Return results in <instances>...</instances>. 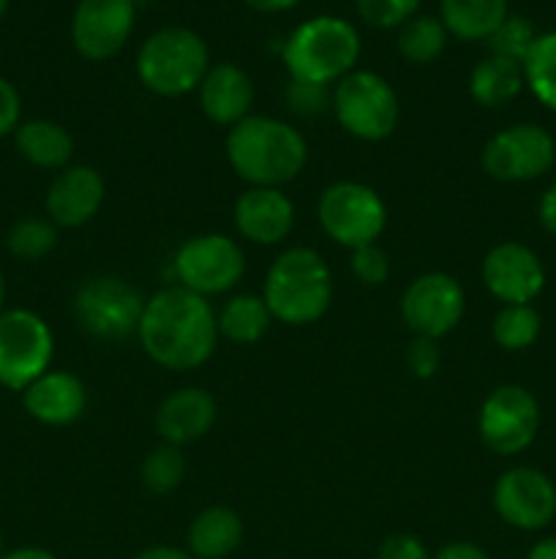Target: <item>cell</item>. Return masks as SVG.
Listing matches in <instances>:
<instances>
[{
	"label": "cell",
	"instance_id": "7dc6e473",
	"mask_svg": "<svg viewBox=\"0 0 556 559\" xmlns=\"http://www.w3.org/2000/svg\"><path fill=\"white\" fill-rule=\"evenodd\" d=\"M5 551H3V533H0V557H3Z\"/></svg>",
	"mask_w": 556,
	"mask_h": 559
},
{
	"label": "cell",
	"instance_id": "44dd1931",
	"mask_svg": "<svg viewBox=\"0 0 556 559\" xmlns=\"http://www.w3.org/2000/svg\"><path fill=\"white\" fill-rule=\"evenodd\" d=\"M254 96V82L234 63L210 66L200 85V107L205 118L229 129L249 118Z\"/></svg>",
	"mask_w": 556,
	"mask_h": 559
},
{
	"label": "cell",
	"instance_id": "836d02e7",
	"mask_svg": "<svg viewBox=\"0 0 556 559\" xmlns=\"http://www.w3.org/2000/svg\"><path fill=\"white\" fill-rule=\"evenodd\" d=\"M287 107L292 109L298 118H319L322 112L333 109V91L327 85L289 80Z\"/></svg>",
	"mask_w": 556,
	"mask_h": 559
},
{
	"label": "cell",
	"instance_id": "603a6c76",
	"mask_svg": "<svg viewBox=\"0 0 556 559\" xmlns=\"http://www.w3.org/2000/svg\"><path fill=\"white\" fill-rule=\"evenodd\" d=\"M16 151L25 162L41 169H65L74 156V136L55 120H27L14 131Z\"/></svg>",
	"mask_w": 556,
	"mask_h": 559
},
{
	"label": "cell",
	"instance_id": "3957f363",
	"mask_svg": "<svg viewBox=\"0 0 556 559\" xmlns=\"http://www.w3.org/2000/svg\"><path fill=\"white\" fill-rule=\"evenodd\" d=\"M273 320L283 325H314L333 304V273L319 251L294 246L278 254L262 289Z\"/></svg>",
	"mask_w": 556,
	"mask_h": 559
},
{
	"label": "cell",
	"instance_id": "7bdbcfd3",
	"mask_svg": "<svg viewBox=\"0 0 556 559\" xmlns=\"http://www.w3.org/2000/svg\"><path fill=\"white\" fill-rule=\"evenodd\" d=\"M0 559H58V557L47 549H38V546H22V549L5 551Z\"/></svg>",
	"mask_w": 556,
	"mask_h": 559
},
{
	"label": "cell",
	"instance_id": "277c9868",
	"mask_svg": "<svg viewBox=\"0 0 556 559\" xmlns=\"http://www.w3.org/2000/svg\"><path fill=\"white\" fill-rule=\"evenodd\" d=\"M289 80L336 85L360 60V33L341 16H311L300 22L281 49Z\"/></svg>",
	"mask_w": 556,
	"mask_h": 559
},
{
	"label": "cell",
	"instance_id": "7402d4cb",
	"mask_svg": "<svg viewBox=\"0 0 556 559\" xmlns=\"http://www.w3.org/2000/svg\"><path fill=\"white\" fill-rule=\"evenodd\" d=\"M240 544L243 522L232 508H205L189 527V555L194 559H227L240 549Z\"/></svg>",
	"mask_w": 556,
	"mask_h": 559
},
{
	"label": "cell",
	"instance_id": "7a4b0ae2",
	"mask_svg": "<svg viewBox=\"0 0 556 559\" xmlns=\"http://www.w3.org/2000/svg\"><path fill=\"white\" fill-rule=\"evenodd\" d=\"M227 158L238 178L259 189H281L303 173L309 162L305 136L287 120L249 115L227 134Z\"/></svg>",
	"mask_w": 556,
	"mask_h": 559
},
{
	"label": "cell",
	"instance_id": "5b68a950",
	"mask_svg": "<svg viewBox=\"0 0 556 559\" xmlns=\"http://www.w3.org/2000/svg\"><path fill=\"white\" fill-rule=\"evenodd\" d=\"M210 66L205 38L191 27H161L136 52V76L147 91L164 98L200 91Z\"/></svg>",
	"mask_w": 556,
	"mask_h": 559
},
{
	"label": "cell",
	"instance_id": "e0dca14e",
	"mask_svg": "<svg viewBox=\"0 0 556 559\" xmlns=\"http://www.w3.org/2000/svg\"><path fill=\"white\" fill-rule=\"evenodd\" d=\"M107 200V183L101 173L87 164H69L55 175L47 191V216L55 227L76 229L98 216Z\"/></svg>",
	"mask_w": 556,
	"mask_h": 559
},
{
	"label": "cell",
	"instance_id": "2e32d148",
	"mask_svg": "<svg viewBox=\"0 0 556 559\" xmlns=\"http://www.w3.org/2000/svg\"><path fill=\"white\" fill-rule=\"evenodd\" d=\"M483 284L505 306L532 304L545 287V267L529 246L507 240L494 246L483 260Z\"/></svg>",
	"mask_w": 556,
	"mask_h": 559
},
{
	"label": "cell",
	"instance_id": "d4e9b609",
	"mask_svg": "<svg viewBox=\"0 0 556 559\" xmlns=\"http://www.w3.org/2000/svg\"><path fill=\"white\" fill-rule=\"evenodd\" d=\"M523 66L518 60L488 55L469 74V96L485 109L510 104L523 91Z\"/></svg>",
	"mask_w": 556,
	"mask_h": 559
},
{
	"label": "cell",
	"instance_id": "5bb4252c",
	"mask_svg": "<svg viewBox=\"0 0 556 559\" xmlns=\"http://www.w3.org/2000/svg\"><path fill=\"white\" fill-rule=\"evenodd\" d=\"M494 511L507 527L537 533L556 516V486L534 467H512L494 486Z\"/></svg>",
	"mask_w": 556,
	"mask_h": 559
},
{
	"label": "cell",
	"instance_id": "1f68e13d",
	"mask_svg": "<svg viewBox=\"0 0 556 559\" xmlns=\"http://www.w3.org/2000/svg\"><path fill=\"white\" fill-rule=\"evenodd\" d=\"M534 41H537V31H534L532 22H529L527 16L510 14L499 27H496L494 36L485 44H488L491 55H499V58H510L523 63V58H527Z\"/></svg>",
	"mask_w": 556,
	"mask_h": 559
},
{
	"label": "cell",
	"instance_id": "ac0fdd59",
	"mask_svg": "<svg viewBox=\"0 0 556 559\" xmlns=\"http://www.w3.org/2000/svg\"><path fill=\"white\" fill-rule=\"evenodd\" d=\"M234 227L256 246H276L294 227V205L281 189L251 186L234 202Z\"/></svg>",
	"mask_w": 556,
	"mask_h": 559
},
{
	"label": "cell",
	"instance_id": "8fae6325",
	"mask_svg": "<svg viewBox=\"0 0 556 559\" xmlns=\"http://www.w3.org/2000/svg\"><path fill=\"white\" fill-rule=\"evenodd\" d=\"M480 162L488 178L501 183H527L543 178L554 167L556 142L537 123L507 126L485 142Z\"/></svg>",
	"mask_w": 556,
	"mask_h": 559
},
{
	"label": "cell",
	"instance_id": "9a60e30c",
	"mask_svg": "<svg viewBox=\"0 0 556 559\" xmlns=\"http://www.w3.org/2000/svg\"><path fill=\"white\" fill-rule=\"evenodd\" d=\"M134 0H80L71 20V41L85 60H109L134 33Z\"/></svg>",
	"mask_w": 556,
	"mask_h": 559
},
{
	"label": "cell",
	"instance_id": "b9f144b4",
	"mask_svg": "<svg viewBox=\"0 0 556 559\" xmlns=\"http://www.w3.org/2000/svg\"><path fill=\"white\" fill-rule=\"evenodd\" d=\"M245 5H251L254 11H262V14H278V11H289L294 5H300L303 0H243Z\"/></svg>",
	"mask_w": 556,
	"mask_h": 559
},
{
	"label": "cell",
	"instance_id": "6da1fadb",
	"mask_svg": "<svg viewBox=\"0 0 556 559\" xmlns=\"http://www.w3.org/2000/svg\"><path fill=\"white\" fill-rule=\"evenodd\" d=\"M136 338L147 358L161 369H200L216 353V311L207 298L172 284L147 298Z\"/></svg>",
	"mask_w": 556,
	"mask_h": 559
},
{
	"label": "cell",
	"instance_id": "4dcf8cb0",
	"mask_svg": "<svg viewBox=\"0 0 556 559\" xmlns=\"http://www.w3.org/2000/svg\"><path fill=\"white\" fill-rule=\"evenodd\" d=\"M9 251L11 257L22 262H36L44 260L47 254H52L55 246H58V227H55L49 218L27 216L11 227L9 233Z\"/></svg>",
	"mask_w": 556,
	"mask_h": 559
},
{
	"label": "cell",
	"instance_id": "ab89813d",
	"mask_svg": "<svg viewBox=\"0 0 556 559\" xmlns=\"http://www.w3.org/2000/svg\"><path fill=\"white\" fill-rule=\"evenodd\" d=\"M431 559H491L480 546L467 544V540H458V544L442 546Z\"/></svg>",
	"mask_w": 556,
	"mask_h": 559
},
{
	"label": "cell",
	"instance_id": "bcb514c9",
	"mask_svg": "<svg viewBox=\"0 0 556 559\" xmlns=\"http://www.w3.org/2000/svg\"><path fill=\"white\" fill-rule=\"evenodd\" d=\"M5 11H9V0H0V20H3Z\"/></svg>",
	"mask_w": 556,
	"mask_h": 559
},
{
	"label": "cell",
	"instance_id": "f1b7e54d",
	"mask_svg": "<svg viewBox=\"0 0 556 559\" xmlns=\"http://www.w3.org/2000/svg\"><path fill=\"white\" fill-rule=\"evenodd\" d=\"M540 328H543V320H540L537 309L532 304L501 306L499 314L494 317L491 333H494V342L501 349H507V353H521V349H529L537 342Z\"/></svg>",
	"mask_w": 556,
	"mask_h": 559
},
{
	"label": "cell",
	"instance_id": "52a82bcc",
	"mask_svg": "<svg viewBox=\"0 0 556 559\" xmlns=\"http://www.w3.org/2000/svg\"><path fill=\"white\" fill-rule=\"evenodd\" d=\"M145 304L140 289L120 276L87 278L74 295L76 325L98 342H125L140 331Z\"/></svg>",
	"mask_w": 556,
	"mask_h": 559
},
{
	"label": "cell",
	"instance_id": "d590c367",
	"mask_svg": "<svg viewBox=\"0 0 556 559\" xmlns=\"http://www.w3.org/2000/svg\"><path fill=\"white\" fill-rule=\"evenodd\" d=\"M407 366L418 380H431L442 366L439 344H436L434 338L414 336V342L409 344L407 349Z\"/></svg>",
	"mask_w": 556,
	"mask_h": 559
},
{
	"label": "cell",
	"instance_id": "f35d334b",
	"mask_svg": "<svg viewBox=\"0 0 556 559\" xmlns=\"http://www.w3.org/2000/svg\"><path fill=\"white\" fill-rule=\"evenodd\" d=\"M537 218L543 224L545 233L556 235V183L548 186L540 197V205H537Z\"/></svg>",
	"mask_w": 556,
	"mask_h": 559
},
{
	"label": "cell",
	"instance_id": "30bf717a",
	"mask_svg": "<svg viewBox=\"0 0 556 559\" xmlns=\"http://www.w3.org/2000/svg\"><path fill=\"white\" fill-rule=\"evenodd\" d=\"M172 271L180 287L202 298H213L229 293L243 278L245 254L227 235H196L180 246L172 260Z\"/></svg>",
	"mask_w": 556,
	"mask_h": 559
},
{
	"label": "cell",
	"instance_id": "9c48e42d",
	"mask_svg": "<svg viewBox=\"0 0 556 559\" xmlns=\"http://www.w3.org/2000/svg\"><path fill=\"white\" fill-rule=\"evenodd\" d=\"M55 358V336L47 320L31 309H3L0 314V385L25 391L47 374Z\"/></svg>",
	"mask_w": 556,
	"mask_h": 559
},
{
	"label": "cell",
	"instance_id": "7c38bea8",
	"mask_svg": "<svg viewBox=\"0 0 556 559\" xmlns=\"http://www.w3.org/2000/svg\"><path fill=\"white\" fill-rule=\"evenodd\" d=\"M540 429V404L523 385H499L480 407V440L496 456H518L534 442Z\"/></svg>",
	"mask_w": 556,
	"mask_h": 559
},
{
	"label": "cell",
	"instance_id": "4316f807",
	"mask_svg": "<svg viewBox=\"0 0 556 559\" xmlns=\"http://www.w3.org/2000/svg\"><path fill=\"white\" fill-rule=\"evenodd\" d=\"M447 27L439 16H412L403 27H398V52L414 66H428L442 58L447 47Z\"/></svg>",
	"mask_w": 556,
	"mask_h": 559
},
{
	"label": "cell",
	"instance_id": "60d3db41",
	"mask_svg": "<svg viewBox=\"0 0 556 559\" xmlns=\"http://www.w3.org/2000/svg\"><path fill=\"white\" fill-rule=\"evenodd\" d=\"M131 559H194L185 549H174V546H147L140 555Z\"/></svg>",
	"mask_w": 556,
	"mask_h": 559
},
{
	"label": "cell",
	"instance_id": "ba28073f",
	"mask_svg": "<svg viewBox=\"0 0 556 559\" xmlns=\"http://www.w3.org/2000/svg\"><path fill=\"white\" fill-rule=\"evenodd\" d=\"M316 218L327 238L347 249H358L382 238L387 227V205L371 186L338 180L322 191Z\"/></svg>",
	"mask_w": 556,
	"mask_h": 559
},
{
	"label": "cell",
	"instance_id": "d6986e66",
	"mask_svg": "<svg viewBox=\"0 0 556 559\" xmlns=\"http://www.w3.org/2000/svg\"><path fill=\"white\" fill-rule=\"evenodd\" d=\"M218 404L205 388H180L169 393L156 413V431L161 442L185 448L202 440L216 426Z\"/></svg>",
	"mask_w": 556,
	"mask_h": 559
},
{
	"label": "cell",
	"instance_id": "ffe728a7",
	"mask_svg": "<svg viewBox=\"0 0 556 559\" xmlns=\"http://www.w3.org/2000/svg\"><path fill=\"white\" fill-rule=\"evenodd\" d=\"M27 415L44 426H71L85 415L87 388L71 371H52L38 377L22 391Z\"/></svg>",
	"mask_w": 556,
	"mask_h": 559
},
{
	"label": "cell",
	"instance_id": "8992f818",
	"mask_svg": "<svg viewBox=\"0 0 556 559\" xmlns=\"http://www.w3.org/2000/svg\"><path fill=\"white\" fill-rule=\"evenodd\" d=\"M333 115L354 140L382 142L396 131L401 104L385 76L354 69L333 87Z\"/></svg>",
	"mask_w": 556,
	"mask_h": 559
},
{
	"label": "cell",
	"instance_id": "8d00e7d4",
	"mask_svg": "<svg viewBox=\"0 0 556 559\" xmlns=\"http://www.w3.org/2000/svg\"><path fill=\"white\" fill-rule=\"evenodd\" d=\"M434 555L428 551V546L418 538V535L409 533H396L390 538L382 540L376 559H431Z\"/></svg>",
	"mask_w": 556,
	"mask_h": 559
},
{
	"label": "cell",
	"instance_id": "d6a6232c",
	"mask_svg": "<svg viewBox=\"0 0 556 559\" xmlns=\"http://www.w3.org/2000/svg\"><path fill=\"white\" fill-rule=\"evenodd\" d=\"M360 20L376 31L403 27L412 16H418L420 0H354Z\"/></svg>",
	"mask_w": 556,
	"mask_h": 559
},
{
	"label": "cell",
	"instance_id": "e575fe53",
	"mask_svg": "<svg viewBox=\"0 0 556 559\" xmlns=\"http://www.w3.org/2000/svg\"><path fill=\"white\" fill-rule=\"evenodd\" d=\"M354 278L365 287H379L390 276V260H387V251L379 243L358 246L352 249V260H349Z\"/></svg>",
	"mask_w": 556,
	"mask_h": 559
},
{
	"label": "cell",
	"instance_id": "484cf974",
	"mask_svg": "<svg viewBox=\"0 0 556 559\" xmlns=\"http://www.w3.org/2000/svg\"><path fill=\"white\" fill-rule=\"evenodd\" d=\"M218 336L234 344H254L270 331L273 314L262 295H234L216 314Z\"/></svg>",
	"mask_w": 556,
	"mask_h": 559
},
{
	"label": "cell",
	"instance_id": "83f0119b",
	"mask_svg": "<svg viewBox=\"0 0 556 559\" xmlns=\"http://www.w3.org/2000/svg\"><path fill=\"white\" fill-rule=\"evenodd\" d=\"M523 82L543 107L556 112V31L543 33L523 58Z\"/></svg>",
	"mask_w": 556,
	"mask_h": 559
},
{
	"label": "cell",
	"instance_id": "f6af8a7d",
	"mask_svg": "<svg viewBox=\"0 0 556 559\" xmlns=\"http://www.w3.org/2000/svg\"><path fill=\"white\" fill-rule=\"evenodd\" d=\"M3 300H5V282H3V273H0V314H3Z\"/></svg>",
	"mask_w": 556,
	"mask_h": 559
},
{
	"label": "cell",
	"instance_id": "ee69618b",
	"mask_svg": "<svg viewBox=\"0 0 556 559\" xmlns=\"http://www.w3.org/2000/svg\"><path fill=\"white\" fill-rule=\"evenodd\" d=\"M527 559H556V538H543L529 549Z\"/></svg>",
	"mask_w": 556,
	"mask_h": 559
},
{
	"label": "cell",
	"instance_id": "cb8c5ba5",
	"mask_svg": "<svg viewBox=\"0 0 556 559\" xmlns=\"http://www.w3.org/2000/svg\"><path fill=\"white\" fill-rule=\"evenodd\" d=\"M507 16V0H439L442 25L458 41H488Z\"/></svg>",
	"mask_w": 556,
	"mask_h": 559
},
{
	"label": "cell",
	"instance_id": "74e56055",
	"mask_svg": "<svg viewBox=\"0 0 556 559\" xmlns=\"http://www.w3.org/2000/svg\"><path fill=\"white\" fill-rule=\"evenodd\" d=\"M20 118H22V102L16 87L11 85L9 80L0 76V136L14 134L20 129Z\"/></svg>",
	"mask_w": 556,
	"mask_h": 559
},
{
	"label": "cell",
	"instance_id": "f546056e",
	"mask_svg": "<svg viewBox=\"0 0 556 559\" xmlns=\"http://www.w3.org/2000/svg\"><path fill=\"white\" fill-rule=\"evenodd\" d=\"M185 469H189V464H185L183 448L161 442L156 451H150L145 456V462H142L140 467V478L142 486H145L150 495H172V491L183 484Z\"/></svg>",
	"mask_w": 556,
	"mask_h": 559
},
{
	"label": "cell",
	"instance_id": "4fadbf2b",
	"mask_svg": "<svg viewBox=\"0 0 556 559\" xmlns=\"http://www.w3.org/2000/svg\"><path fill=\"white\" fill-rule=\"evenodd\" d=\"M467 309L461 282L450 273L431 271L414 278L401 295V320L414 336L439 342L456 331Z\"/></svg>",
	"mask_w": 556,
	"mask_h": 559
}]
</instances>
